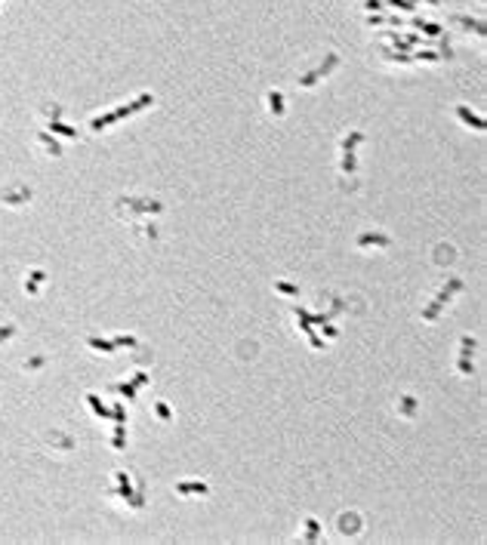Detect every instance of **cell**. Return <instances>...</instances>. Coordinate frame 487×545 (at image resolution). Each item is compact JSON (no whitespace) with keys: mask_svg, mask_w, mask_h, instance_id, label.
<instances>
[{"mask_svg":"<svg viewBox=\"0 0 487 545\" xmlns=\"http://www.w3.org/2000/svg\"><path fill=\"white\" fill-rule=\"evenodd\" d=\"M336 62H339V55L336 52H330V59H327V65H321V68H315L309 77H299V86H312L315 80H321V77H327V71L330 68H336Z\"/></svg>","mask_w":487,"mask_h":545,"instance_id":"6da1fadb","label":"cell"},{"mask_svg":"<svg viewBox=\"0 0 487 545\" xmlns=\"http://www.w3.org/2000/svg\"><path fill=\"white\" fill-rule=\"evenodd\" d=\"M176 490L182 496H207V484H179Z\"/></svg>","mask_w":487,"mask_h":545,"instance_id":"7a4b0ae2","label":"cell"},{"mask_svg":"<svg viewBox=\"0 0 487 545\" xmlns=\"http://www.w3.org/2000/svg\"><path fill=\"white\" fill-rule=\"evenodd\" d=\"M367 243H380V247H389V237H383V234H361V237H358V247H367Z\"/></svg>","mask_w":487,"mask_h":545,"instance_id":"3957f363","label":"cell"},{"mask_svg":"<svg viewBox=\"0 0 487 545\" xmlns=\"http://www.w3.org/2000/svg\"><path fill=\"white\" fill-rule=\"evenodd\" d=\"M457 114H460V117H463V120H466L469 126H475V129H484V123H481V117H472V114H469L466 108H457Z\"/></svg>","mask_w":487,"mask_h":545,"instance_id":"277c9868","label":"cell"},{"mask_svg":"<svg viewBox=\"0 0 487 545\" xmlns=\"http://www.w3.org/2000/svg\"><path fill=\"white\" fill-rule=\"evenodd\" d=\"M268 108H272V111H278V114H284V105H281V92H268Z\"/></svg>","mask_w":487,"mask_h":545,"instance_id":"5b68a950","label":"cell"},{"mask_svg":"<svg viewBox=\"0 0 487 545\" xmlns=\"http://www.w3.org/2000/svg\"><path fill=\"white\" fill-rule=\"evenodd\" d=\"M154 410H157V416H160V419H164V422H167V419H170V410H167V404H157V407H154Z\"/></svg>","mask_w":487,"mask_h":545,"instance_id":"8992f818","label":"cell"},{"mask_svg":"<svg viewBox=\"0 0 487 545\" xmlns=\"http://www.w3.org/2000/svg\"><path fill=\"white\" fill-rule=\"evenodd\" d=\"M401 407H404V413H413V407H417V401H413V398H404V404H401Z\"/></svg>","mask_w":487,"mask_h":545,"instance_id":"52a82bcc","label":"cell"}]
</instances>
